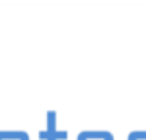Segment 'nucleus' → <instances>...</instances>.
Segmentation results:
<instances>
[{
	"label": "nucleus",
	"mask_w": 146,
	"mask_h": 140,
	"mask_svg": "<svg viewBox=\"0 0 146 140\" xmlns=\"http://www.w3.org/2000/svg\"><path fill=\"white\" fill-rule=\"evenodd\" d=\"M78 140H114V137L109 132H102V130H84L80 134Z\"/></svg>",
	"instance_id": "f257e3e1"
},
{
	"label": "nucleus",
	"mask_w": 146,
	"mask_h": 140,
	"mask_svg": "<svg viewBox=\"0 0 146 140\" xmlns=\"http://www.w3.org/2000/svg\"><path fill=\"white\" fill-rule=\"evenodd\" d=\"M0 140H29L26 132L19 130H2L0 132Z\"/></svg>",
	"instance_id": "f03ea898"
},
{
	"label": "nucleus",
	"mask_w": 146,
	"mask_h": 140,
	"mask_svg": "<svg viewBox=\"0 0 146 140\" xmlns=\"http://www.w3.org/2000/svg\"><path fill=\"white\" fill-rule=\"evenodd\" d=\"M128 140H146V130H138V132H132Z\"/></svg>",
	"instance_id": "7ed1b4c3"
}]
</instances>
